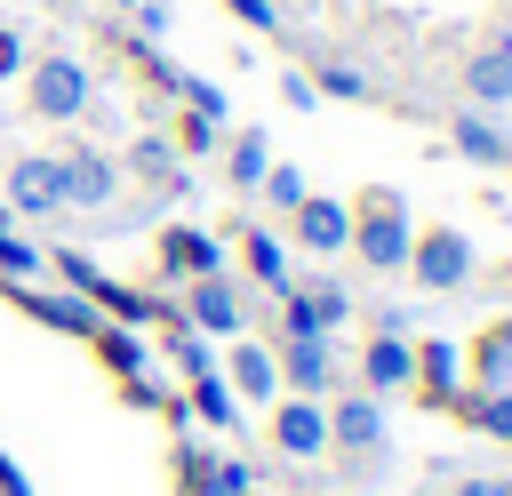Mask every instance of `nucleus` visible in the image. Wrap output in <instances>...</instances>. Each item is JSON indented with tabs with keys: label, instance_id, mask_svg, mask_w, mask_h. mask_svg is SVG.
<instances>
[{
	"label": "nucleus",
	"instance_id": "5",
	"mask_svg": "<svg viewBox=\"0 0 512 496\" xmlns=\"http://www.w3.org/2000/svg\"><path fill=\"white\" fill-rule=\"evenodd\" d=\"M328 448H344V456H376V448H384V400H376V392H344V400H328Z\"/></svg>",
	"mask_w": 512,
	"mask_h": 496
},
{
	"label": "nucleus",
	"instance_id": "24",
	"mask_svg": "<svg viewBox=\"0 0 512 496\" xmlns=\"http://www.w3.org/2000/svg\"><path fill=\"white\" fill-rule=\"evenodd\" d=\"M312 96H344V104H360V96H368V80H360L352 64H320V80H312Z\"/></svg>",
	"mask_w": 512,
	"mask_h": 496
},
{
	"label": "nucleus",
	"instance_id": "13",
	"mask_svg": "<svg viewBox=\"0 0 512 496\" xmlns=\"http://www.w3.org/2000/svg\"><path fill=\"white\" fill-rule=\"evenodd\" d=\"M464 96H472V112H504V104H512V32L488 40V48L464 64Z\"/></svg>",
	"mask_w": 512,
	"mask_h": 496
},
{
	"label": "nucleus",
	"instance_id": "15",
	"mask_svg": "<svg viewBox=\"0 0 512 496\" xmlns=\"http://www.w3.org/2000/svg\"><path fill=\"white\" fill-rule=\"evenodd\" d=\"M224 384H232V392H248V400H272V392H280V360H272L264 344H232Z\"/></svg>",
	"mask_w": 512,
	"mask_h": 496
},
{
	"label": "nucleus",
	"instance_id": "12",
	"mask_svg": "<svg viewBox=\"0 0 512 496\" xmlns=\"http://www.w3.org/2000/svg\"><path fill=\"white\" fill-rule=\"evenodd\" d=\"M184 328H192V336H240V288H232L224 272L192 280V296H184Z\"/></svg>",
	"mask_w": 512,
	"mask_h": 496
},
{
	"label": "nucleus",
	"instance_id": "35",
	"mask_svg": "<svg viewBox=\"0 0 512 496\" xmlns=\"http://www.w3.org/2000/svg\"><path fill=\"white\" fill-rule=\"evenodd\" d=\"M112 8H136V0H112Z\"/></svg>",
	"mask_w": 512,
	"mask_h": 496
},
{
	"label": "nucleus",
	"instance_id": "21",
	"mask_svg": "<svg viewBox=\"0 0 512 496\" xmlns=\"http://www.w3.org/2000/svg\"><path fill=\"white\" fill-rule=\"evenodd\" d=\"M456 408H464V416H472L480 432H496V440L512 432V384H504V392H464Z\"/></svg>",
	"mask_w": 512,
	"mask_h": 496
},
{
	"label": "nucleus",
	"instance_id": "29",
	"mask_svg": "<svg viewBox=\"0 0 512 496\" xmlns=\"http://www.w3.org/2000/svg\"><path fill=\"white\" fill-rule=\"evenodd\" d=\"M176 152H216V120H200V112H184V128H176Z\"/></svg>",
	"mask_w": 512,
	"mask_h": 496
},
{
	"label": "nucleus",
	"instance_id": "17",
	"mask_svg": "<svg viewBox=\"0 0 512 496\" xmlns=\"http://www.w3.org/2000/svg\"><path fill=\"white\" fill-rule=\"evenodd\" d=\"M240 264H248L264 288H296V280H288V248H280L264 224H248V232H240Z\"/></svg>",
	"mask_w": 512,
	"mask_h": 496
},
{
	"label": "nucleus",
	"instance_id": "2",
	"mask_svg": "<svg viewBox=\"0 0 512 496\" xmlns=\"http://www.w3.org/2000/svg\"><path fill=\"white\" fill-rule=\"evenodd\" d=\"M408 280H416L424 296H448V288H464V280H472V240H464L456 224H432V232H416V240H408Z\"/></svg>",
	"mask_w": 512,
	"mask_h": 496
},
{
	"label": "nucleus",
	"instance_id": "32",
	"mask_svg": "<svg viewBox=\"0 0 512 496\" xmlns=\"http://www.w3.org/2000/svg\"><path fill=\"white\" fill-rule=\"evenodd\" d=\"M16 72H24V40L0 24V80H16Z\"/></svg>",
	"mask_w": 512,
	"mask_h": 496
},
{
	"label": "nucleus",
	"instance_id": "31",
	"mask_svg": "<svg viewBox=\"0 0 512 496\" xmlns=\"http://www.w3.org/2000/svg\"><path fill=\"white\" fill-rule=\"evenodd\" d=\"M176 360H184V376H208V344L200 336H176Z\"/></svg>",
	"mask_w": 512,
	"mask_h": 496
},
{
	"label": "nucleus",
	"instance_id": "6",
	"mask_svg": "<svg viewBox=\"0 0 512 496\" xmlns=\"http://www.w3.org/2000/svg\"><path fill=\"white\" fill-rule=\"evenodd\" d=\"M272 448H280V456H296V464L328 456V408H320V400H304V392H288V400L272 408Z\"/></svg>",
	"mask_w": 512,
	"mask_h": 496
},
{
	"label": "nucleus",
	"instance_id": "10",
	"mask_svg": "<svg viewBox=\"0 0 512 496\" xmlns=\"http://www.w3.org/2000/svg\"><path fill=\"white\" fill-rule=\"evenodd\" d=\"M288 216H296V240H304L312 256H336V248H352V208H344V200H328V192H304Z\"/></svg>",
	"mask_w": 512,
	"mask_h": 496
},
{
	"label": "nucleus",
	"instance_id": "9",
	"mask_svg": "<svg viewBox=\"0 0 512 496\" xmlns=\"http://www.w3.org/2000/svg\"><path fill=\"white\" fill-rule=\"evenodd\" d=\"M272 360H280V384L304 392V400H320V392L336 384V344H328V336H288Z\"/></svg>",
	"mask_w": 512,
	"mask_h": 496
},
{
	"label": "nucleus",
	"instance_id": "36",
	"mask_svg": "<svg viewBox=\"0 0 512 496\" xmlns=\"http://www.w3.org/2000/svg\"><path fill=\"white\" fill-rule=\"evenodd\" d=\"M504 496H512V480H504Z\"/></svg>",
	"mask_w": 512,
	"mask_h": 496
},
{
	"label": "nucleus",
	"instance_id": "3",
	"mask_svg": "<svg viewBox=\"0 0 512 496\" xmlns=\"http://www.w3.org/2000/svg\"><path fill=\"white\" fill-rule=\"evenodd\" d=\"M24 80H32V112L40 120H80L88 112V64L80 56H40Z\"/></svg>",
	"mask_w": 512,
	"mask_h": 496
},
{
	"label": "nucleus",
	"instance_id": "34",
	"mask_svg": "<svg viewBox=\"0 0 512 496\" xmlns=\"http://www.w3.org/2000/svg\"><path fill=\"white\" fill-rule=\"evenodd\" d=\"M448 496H504V480H456Z\"/></svg>",
	"mask_w": 512,
	"mask_h": 496
},
{
	"label": "nucleus",
	"instance_id": "19",
	"mask_svg": "<svg viewBox=\"0 0 512 496\" xmlns=\"http://www.w3.org/2000/svg\"><path fill=\"white\" fill-rule=\"evenodd\" d=\"M32 312H40L48 328H72V336H96V328H104L88 296H32Z\"/></svg>",
	"mask_w": 512,
	"mask_h": 496
},
{
	"label": "nucleus",
	"instance_id": "22",
	"mask_svg": "<svg viewBox=\"0 0 512 496\" xmlns=\"http://www.w3.org/2000/svg\"><path fill=\"white\" fill-rule=\"evenodd\" d=\"M304 304H312V320H320V328H344V312H352V296H344L336 280H312V288H304Z\"/></svg>",
	"mask_w": 512,
	"mask_h": 496
},
{
	"label": "nucleus",
	"instance_id": "7",
	"mask_svg": "<svg viewBox=\"0 0 512 496\" xmlns=\"http://www.w3.org/2000/svg\"><path fill=\"white\" fill-rule=\"evenodd\" d=\"M64 184H56V152H24L8 168V216H56Z\"/></svg>",
	"mask_w": 512,
	"mask_h": 496
},
{
	"label": "nucleus",
	"instance_id": "20",
	"mask_svg": "<svg viewBox=\"0 0 512 496\" xmlns=\"http://www.w3.org/2000/svg\"><path fill=\"white\" fill-rule=\"evenodd\" d=\"M472 352H480V392H504V376H512V320H496Z\"/></svg>",
	"mask_w": 512,
	"mask_h": 496
},
{
	"label": "nucleus",
	"instance_id": "30",
	"mask_svg": "<svg viewBox=\"0 0 512 496\" xmlns=\"http://www.w3.org/2000/svg\"><path fill=\"white\" fill-rule=\"evenodd\" d=\"M240 24H256V32H280V0H224Z\"/></svg>",
	"mask_w": 512,
	"mask_h": 496
},
{
	"label": "nucleus",
	"instance_id": "14",
	"mask_svg": "<svg viewBox=\"0 0 512 496\" xmlns=\"http://www.w3.org/2000/svg\"><path fill=\"white\" fill-rule=\"evenodd\" d=\"M448 144H456L464 160H480V168H512V136H504L488 112H472V104L448 120Z\"/></svg>",
	"mask_w": 512,
	"mask_h": 496
},
{
	"label": "nucleus",
	"instance_id": "27",
	"mask_svg": "<svg viewBox=\"0 0 512 496\" xmlns=\"http://www.w3.org/2000/svg\"><path fill=\"white\" fill-rule=\"evenodd\" d=\"M136 176H152V184H176V144H136Z\"/></svg>",
	"mask_w": 512,
	"mask_h": 496
},
{
	"label": "nucleus",
	"instance_id": "4",
	"mask_svg": "<svg viewBox=\"0 0 512 496\" xmlns=\"http://www.w3.org/2000/svg\"><path fill=\"white\" fill-rule=\"evenodd\" d=\"M56 184H64V208H104V200L120 192V168H112V152H96V144H64V152H56Z\"/></svg>",
	"mask_w": 512,
	"mask_h": 496
},
{
	"label": "nucleus",
	"instance_id": "33",
	"mask_svg": "<svg viewBox=\"0 0 512 496\" xmlns=\"http://www.w3.org/2000/svg\"><path fill=\"white\" fill-rule=\"evenodd\" d=\"M280 96H288V104H296V112H312V104H320V96H312V80H304V72H288V80H280Z\"/></svg>",
	"mask_w": 512,
	"mask_h": 496
},
{
	"label": "nucleus",
	"instance_id": "28",
	"mask_svg": "<svg viewBox=\"0 0 512 496\" xmlns=\"http://www.w3.org/2000/svg\"><path fill=\"white\" fill-rule=\"evenodd\" d=\"M184 112H200V120H224V88H216V80H184Z\"/></svg>",
	"mask_w": 512,
	"mask_h": 496
},
{
	"label": "nucleus",
	"instance_id": "37",
	"mask_svg": "<svg viewBox=\"0 0 512 496\" xmlns=\"http://www.w3.org/2000/svg\"><path fill=\"white\" fill-rule=\"evenodd\" d=\"M504 440H512V432H504Z\"/></svg>",
	"mask_w": 512,
	"mask_h": 496
},
{
	"label": "nucleus",
	"instance_id": "23",
	"mask_svg": "<svg viewBox=\"0 0 512 496\" xmlns=\"http://www.w3.org/2000/svg\"><path fill=\"white\" fill-rule=\"evenodd\" d=\"M192 408H200L208 424H232V384H224V376H192Z\"/></svg>",
	"mask_w": 512,
	"mask_h": 496
},
{
	"label": "nucleus",
	"instance_id": "1",
	"mask_svg": "<svg viewBox=\"0 0 512 496\" xmlns=\"http://www.w3.org/2000/svg\"><path fill=\"white\" fill-rule=\"evenodd\" d=\"M408 240H416V224H408V200L400 192H360V208H352V256L368 264V272H408Z\"/></svg>",
	"mask_w": 512,
	"mask_h": 496
},
{
	"label": "nucleus",
	"instance_id": "16",
	"mask_svg": "<svg viewBox=\"0 0 512 496\" xmlns=\"http://www.w3.org/2000/svg\"><path fill=\"white\" fill-rule=\"evenodd\" d=\"M456 376H464V352L456 344H416V384H424V400H456Z\"/></svg>",
	"mask_w": 512,
	"mask_h": 496
},
{
	"label": "nucleus",
	"instance_id": "26",
	"mask_svg": "<svg viewBox=\"0 0 512 496\" xmlns=\"http://www.w3.org/2000/svg\"><path fill=\"white\" fill-rule=\"evenodd\" d=\"M96 352H104L112 368H128V376L144 368V344H136V336H120V328H96Z\"/></svg>",
	"mask_w": 512,
	"mask_h": 496
},
{
	"label": "nucleus",
	"instance_id": "25",
	"mask_svg": "<svg viewBox=\"0 0 512 496\" xmlns=\"http://www.w3.org/2000/svg\"><path fill=\"white\" fill-rule=\"evenodd\" d=\"M256 192H264L272 208H296V200H304L312 184H304V168H264V184H256Z\"/></svg>",
	"mask_w": 512,
	"mask_h": 496
},
{
	"label": "nucleus",
	"instance_id": "11",
	"mask_svg": "<svg viewBox=\"0 0 512 496\" xmlns=\"http://www.w3.org/2000/svg\"><path fill=\"white\" fill-rule=\"evenodd\" d=\"M160 272H168V280H208V272H224L216 232H200V224H168V232H160Z\"/></svg>",
	"mask_w": 512,
	"mask_h": 496
},
{
	"label": "nucleus",
	"instance_id": "18",
	"mask_svg": "<svg viewBox=\"0 0 512 496\" xmlns=\"http://www.w3.org/2000/svg\"><path fill=\"white\" fill-rule=\"evenodd\" d=\"M264 168H272L264 136H256V128H248V136H232V152H224V176H232V192H256V184H264Z\"/></svg>",
	"mask_w": 512,
	"mask_h": 496
},
{
	"label": "nucleus",
	"instance_id": "8",
	"mask_svg": "<svg viewBox=\"0 0 512 496\" xmlns=\"http://www.w3.org/2000/svg\"><path fill=\"white\" fill-rule=\"evenodd\" d=\"M416 384V344L400 328H376L360 352V392H408Z\"/></svg>",
	"mask_w": 512,
	"mask_h": 496
}]
</instances>
